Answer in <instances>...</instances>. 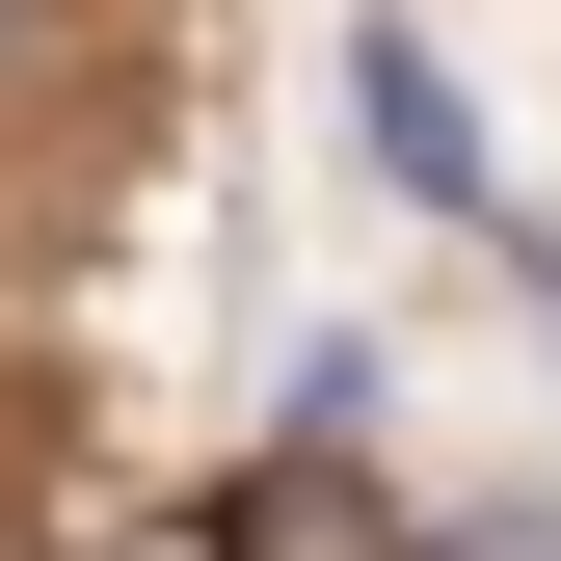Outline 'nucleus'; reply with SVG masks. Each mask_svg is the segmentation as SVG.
<instances>
[{"label":"nucleus","instance_id":"obj_5","mask_svg":"<svg viewBox=\"0 0 561 561\" xmlns=\"http://www.w3.org/2000/svg\"><path fill=\"white\" fill-rule=\"evenodd\" d=\"M27 27H54V0H0V54H27Z\"/></svg>","mask_w":561,"mask_h":561},{"label":"nucleus","instance_id":"obj_3","mask_svg":"<svg viewBox=\"0 0 561 561\" xmlns=\"http://www.w3.org/2000/svg\"><path fill=\"white\" fill-rule=\"evenodd\" d=\"M428 561H561V508H455V535H428Z\"/></svg>","mask_w":561,"mask_h":561},{"label":"nucleus","instance_id":"obj_2","mask_svg":"<svg viewBox=\"0 0 561 561\" xmlns=\"http://www.w3.org/2000/svg\"><path fill=\"white\" fill-rule=\"evenodd\" d=\"M215 535H241V561H428V535L375 508V455H347V428H295V455H267L241 508H215Z\"/></svg>","mask_w":561,"mask_h":561},{"label":"nucleus","instance_id":"obj_4","mask_svg":"<svg viewBox=\"0 0 561 561\" xmlns=\"http://www.w3.org/2000/svg\"><path fill=\"white\" fill-rule=\"evenodd\" d=\"M107 561H241V535H215V508H161V535H107Z\"/></svg>","mask_w":561,"mask_h":561},{"label":"nucleus","instance_id":"obj_1","mask_svg":"<svg viewBox=\"0 0 561 561\" xmlns=\"http://www.w3.org/2000/svg\"><path fill=\"white\" fill-rule=\"evenodd\" d=\"M347 107H375V161L428 187V215H508V187H481V107H455V54H428V27H347Z\"/></svg>","mask_w":561,"mask_h":561}]
</instances>
